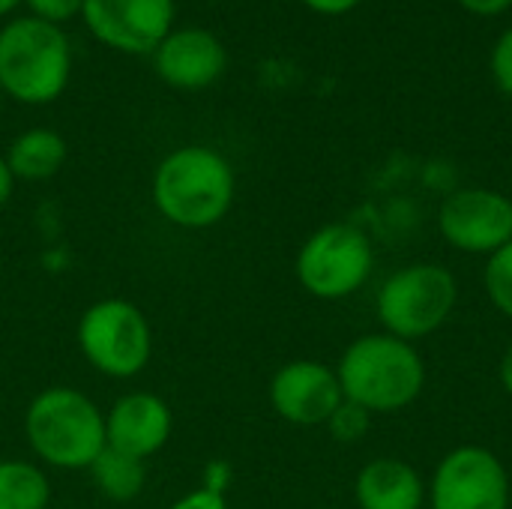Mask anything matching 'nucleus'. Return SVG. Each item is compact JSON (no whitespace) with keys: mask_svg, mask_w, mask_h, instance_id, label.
Segmentation results:
<instances>
[{"mask_svg":"<svg viewBox=\"0 0 512 509\" xmlns=\"http://www.w3.org/2000/svg\"><path fill=\"white\" fill-rule=\"evenodd\" d=\"M237 195L231 162L204 144H186L162 156L153 171V204L159 216L183 231L219 225Z\"/></svg>","mask_w":512,"mask_h":509,"instance_id":"f257e3e1","label":"nucleus"},{"mask_svg":"<svg viewBox=\"0 0 512 509\" xmlns=\"http://www.w3.org/2000/svg\"><path fill=\"white\" fill-rule=\"evenodd\" d=\"M336 378L342 396L375 414H396L414 405L426 387V363L414 342L390 333H369L354 339L339 366Z\"/></svg>","mask_w":512,"mask_h":509,"instance_id":"f03ea898","label":"nucleus"},{"mask_svg":"<svg viewBox=\"0 0 512 509\" xmlns=\"http://www.w3.org/2000/svg\"><path fill=\"white\" fill-rule=\"evenodd\" d=\"M24 438L39 465L90 471L105 450V414L75 387H45L24 411Z\"/></svg>","mask_w":512,"mask_h":509,"instance_id":"7ed1b4c3","label":"nucleus"},{"mask_svg":"<svg viewBox=\"0 0 512 509\" xmlns=\"http://www.w3.org/2000/svg\"><path fill=\"white\" fill-rule=\"evenodd\" d=\"M72 78V48L63 27L33 15L0 27V93L21 105L54 102Z\"/></svg>","mask_w":512,"mask_h":509,"instance_id":"20e7f679","label":"nucleus"},{"mask_svg":"<svg viewBox=\"0 0 512 509\" xmlns=\"http://www.w3.org/2000/svg\"><path fill=\"white\" fill-rule=\"evenodd\" d=\"M78 351L87 366L105 378H138L153 357V330L147 315L120 297L90 303L78 318Z\"/></svg>","mask_w":512,"mask_h":509,"instance_id":"39448f33","label":"nucleus"},{"mask_svg":"<svg viewBox=\"0 0 512 509\" xmlns=\"http://www.w3.org/2000/svg\"><path fill=\"white\" fill-rule=\"evenodd\" d=\"M459 300V285L441 264H408L396 270L375 297L384 333L417 342L438 333Z\"/></svg>","mask_w":512,"mask_h":509,"instance_id":"423d86ee","label":"nucleus"},{"mask_svg":"<svg viewBox=\"0 0 512 509\" xmlns=\"http://www.w3.org/2000/svg\"><path fill=\"white\" fill-rule=\"evenodd\" d=\"M375 267L369 237L345 222H333L306 237L297 252V282L318 300H345L357 294Z\"/></svg>","mask_w":512,"mask_h":509,"instance_id":"0eeeda50","label":"nucleus"},{"mask_svg":"<svg viewBox=\"0 0 512 509\" xmlns=\"http://www.w3.org/2000/svg\"><path fill=\"white\" fill-rule=\"evenodd\" d=\"M426 495L432 509H510V474L492 450L465 444L438 462Z\"/></svg>","mask_w":512,"mask_h":509,"instance_id":"6e6552de","label":"nucleus"},{"mask_svg":"<svg viewBox=\"0 0 512 509\" xmlns=\"http://www.w3.org/2000/svg\"><path fill=\"white\" fill-rule=\"evenodd\" d=\"M444 240L468 255H495L512 243V198L495 189H459L438 213Z\"/></svg>","mask_w":512,"mask_h":509,"instance_id":"1a4fd4ad","label":"nucleus"},{"mask_svg":"<svg viewBox=\"0 0 512 509\" xmlns=\"http://www.w3.org/2000/svg\"><path fill=\"white\" fill-rule=\"evenodd\" d=\"M87 30L120 54H153L171 33L174 0H84Z\"/></svg>","mask_w":512,"mask_h":509,"instance_id":"9d476101","label":"nucleus"},{"mask_svg":"<svg viewBox=\"0 0 512 509\" xmlns=\"http://www.w3.org/2000/svg\"><path fill=\"white\" fill-rule=\"evenodd\" d=\"M342 402L336 369L318 360H291L270 381V405L291 426H327Z\"/></svg>","mask_w":512,"mask_h":509,"instance_id":"9b49d317","label":"nucleus"},{"mask_svg":"<svg viewBox=\"0 0 512 509\" xmlns=\"http://www.w3.org/2000/svg\"><path fill=\"white\" fill-rule=\"evenodd\" d=\"M171 429L174 414L168 402L156 393L132 390L114 399L105 414V447L147 462L168 444Z\"/></svg>","mask_w":512,"mask_h":509,"instance_id":"f8f14e48","label":"nucleus"},{"mask_svg":"<svg viewBox=\"0 0 512 509\" xmlns=\"http://www.w3.org/2000/svg\"><path fill=\"white\" fill-rule=\"evenodd\" d=\"M228 51L222 39L207 27L171 30L153 51L156 75L174 90H204L222 78Z\"/></svg>","mask_w":512,"mask_h":509,"instance_id":"ddd939ff","label":"nucleus"},{"mask_svg":"<svg viewBox=\"0 0 512 509\" xmlns=\"http://www.w3.org/2000/svg\"><path fill=\"white\" fill-rule=\"evenodd\" d=\"M354 498L360 509H420L426 501V483L411 462L381 456L360 468Z\"/></svg>","mask_w":512,"mask_h":509,"instance_id":"4468645a","label":"nucleus"},{"mask_svg":"<svg viewBox=\"0 0 512 509\" xmlns=\"http://www.w3.org/2000/svg\"><path fill=\"white\" fill-rule=\"evenodd\" d=\"M66 156H69V144L57 129L33 126L12 138L6 150V165L15 180L42 183L51 180L66 165Z\"/></svg>","mask_w":512,"mask_h":509,"instance_id":"2eb2a0df","label":"nucleus"},{"mask_svg":"<svg viewBox=\"0 0 512 509\" xmlns=\"http://www.w3.org/2000/svg\"><path fill=\"white\" fill-rule=\"evenodd\" d=\"M51 483L42 465L0 459V509H48Z\"/></svg>","mask_w":512,"mask_h":509,"instance_id":"dca6fc26","label":"nucleus"},{"mask_svg":"<svg viewBox=\"0 0 512 509\" xmlns=\"http://www.w3.org/2000/svg\"><path fill=\"white\" fill-rule=\"evenodd\" d=\"M90 477L108 501L129 504L144 492L147 465L141 459H132V456H123V453L105 447L102 456L90 465Z\"/></svg>","mask_w":512,"mask_h":509,"instance_id":"f3484780","label":"nucleus"},{"mask_svg":"<svg viewBox=\"0 0 512 509\" xmlns=\"http://www.w3.org/2000/svg\"><path fill=\"white\" fill-rule=\"evenodd\" d=\"M486 294L492 300V306L512 318V243L504 249H498L495 255H489L486 264Z\"/></svg>","mask_w":512,"mask_h":509,"instance_id":"a211bd4d","label":"nucleus"},{"mask_svg":"<svg viewBox=\"0 0 512 509\" xmlns=\"http://www.w3.org/2000/svg\"><path fill=\"white\" fill-rule=\"evenodd\" d=\"M369 426H372V414H369L366 408L348 402V399H345V402L333 411V417L327 420L330 435H333L336 441H342V444H357V441H363L366 432H369Z\"/></svg>","mask_w":512,"mask_h":509,"instance_id":"6ab92c4d","label":"nucleus"},{"mask_svg":"<svg viewBox=\"0 0 512 509\" xmlns=\"http://www.w3.org/2000/svg\"><path fill=\"white\" fill-rule=\"evenodd\" d=\"M21 3H27L33 18H42L57 27L81 15V6H84V0H21Z\"/></svg>","mask_w":512,"mask_h":509,"instance_id":"aec40b11","label":"nucleus"},{"mask_svg":"<svg viewBox=\"0 0 512 509\" xmlns=\"http://www.w3.org/2000/svg\"><path fill=\"white\" fill-rule=\"evenodd\" d=\"M492 78L512 99V27L501 33V39L492 48Z\"/></svg>","mask_w":512,"mask_h":509,"instance_id":"412c9836","label":"nucleus"},{"mask_svg":"<svg viewBox=\"0 0 512 509\" xmlns=\"http://www.w3.org/2000/svg\"><path fill=\"white\" fill-rule=\"evenodd\" d=\"M168 509H228V498L222 492H213L207 486H198V489L186 492L183 498H177Z\"/></svg>","mask_w":512,"mask_h":509,"instance_id":"4be33fe9","label":"nucleus"},{"mask_svg":"<svg viewBox=\"0 0 512 509\" xmlns=\"http://www.w3.org/2000/svg\"><path fill=\"white\" fill-rule=\"evenodd\" d=\"M462 9H468L471 15H480V18H492V15H501L512 6V0H459Z\"/></svg>","mask_w":512,"mask_h":509,"instance_id":"5701e85b","label":"nucleus"},{"mask_svg":"<svg viewBox=\"0 0 512 509\" xmlns=\"http://www.w3.org/2000/svg\"><path fill=\"white\" fill-rule=\"evenodd\" d=\"M228 480H231V468H228L225 462H213V465H207V471H204V486H207V489H213V492H222V495H225Z\"/></svg>","mask_w":512,"mask_h":509,"instance_id":"b1692460","label":"nucleus"},{"mask_svg":"<svg viewBox=\"0 0 512 509\" xmlns=\"http://www.w3.org/2000/svg\"><path fill=\"white\" fill-rule=\"evenodd\" d=\"M303 3L321 15H342V12H351L360 0H303Z\"/></svg>","mask_w":512,"mask_h":509,"instance_id":"393cba45","label":"nucleus"},{"mask_svg":"<svg viewBox=\"0 0 512 509\" xmlns=\"http://www.w3.org/2000/svg\"><path fill=\"white\" fill-rule=\"evenodd\" d=\"M12 189H15V177L6 165V156H0V207L12 198Z\"/></svg>","mask_w":512,"mask_h":509,"instance_id":"a878e982","label":"nucleus"},{"mask_svg":"<svg viewBox=\"0 0 512 509\" xmlns=\"http://www.w3.org/2000/svg\"><path fill=\"white\" fill-rule=\"evenodd\" d=\"M501 384H504V390L512 396V345L507 348V354L501 357Z\"/></svg>","mask_w":512,"mask_h":509,"instance_id":"bb28decb","label":"nucleus"},{"mask_svg":"<svg viewBox=\"0 0 512 509\" xmlns=\"http://www.w3.org/2000/svg\"><path fill=\"white\" fill-rule=\"evenodd\" d=\"M18 3H21V0H0V18L9 15L12 9H18Z\"/></svg>","mask_w":512,"mask_h":509,"instance_id":"cd10ccee","label":"nucleus"},{"mask_svg":"<svg viewBox=\"0 0 512 509\" xmlns=\"http://www.w3.org/2000/svg\"><path fill=\"white\" fill-rule=\"evenodd\" d=\"M48 509H72V507H48Z\"/></svg>","mask_w":512,"mask_h":509,"instance_id":"c85d7f7f","label":"nucleus"}]
</instances>
